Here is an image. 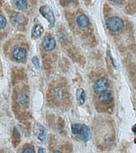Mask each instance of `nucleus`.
I'll list each match as a JSON object with an SVG mask.
<instances>
[{"mask_svg":"<svg viewBox=\"0 0 136 153\" xmlns=\"http://www.w3.org/2000/svg\"><path fill=\"white\" fill-rule=\"evenodd\" d=\"M16 7L19 10H25L28 7V3L25 0H18V1H14Z\"/></svg>","mask_w":136,"mask_h":153,"instance_id":"obj_14","label":"nucleus"},{"mask_svg":"<svg viewBox=\"0 0 136 153\" xmlns=\"http://www.w3.org/2000/svg\"><path fill=\"white\" fill-rule=\"evenodd\" d=\"M22 153H35V151L32 147H27L23 150Z\"/></svg>","mask_w":136,"mask_h":153,"instance_id":"obj_18","label":"nucleus"},{"mask_svg":"<svg viewBox=\"0 0 136 153\" xmlns=\"http://www.w3.org/2000/svg\"><path fill=\"white\" fill-rule=\"evenodd\" d=\"M99 99L102 103L104 104H109L111 103L113 100L112 93L111 91L107 90L99 95Z\"/></svg>","mask_w":136,"mask_h":153,"instance_id":"obj_8","label":"nucleus"},{"mask_svg":"<svg viewBox=\"0 0 136 153\" xmlns=\"http://www.w3.org/2000/svg\"><path fill=\"white\" fill-rule=\"evenodd\" d=\"M40 14L46 18L49 23L48 27L50 28H52L55 26V18L54 13V11L48 5H43L40 8L39 10Z\"/></svg>","mask_w":136,"mask_h":153,"instance_id":"obj_2","label":"nucleus"},{"mask_svg":"<svg viewBox=\"0 0 136 153\" xmlns=\"http://www.w3.org/2000/svg\"><path fill=\"white\" fill-rule=\"evenodd\" d=\"M42 45L43 49L46 51H52L56 47V41L52 36L46 35L43 38L42 42Z\"/></svg>","mask_w":136,"mask_h":153,"instance_id":"obj_4","label":"nucleus"},{"mask_svg":"<svg viewBox=\"0 0 136 153\" xmlns=\"http://www.w3.org/2000/svg\"><path fill=\"white\" fill-rule=\"evenodd\" d=\"M107 28L112 32H119L124 27V22L118 16H112L107 19L106 22Z\"/></svg>","mask_w":136,"mask_h":153,"instance_id":"obj_1","label":"nucleus"},{"mask_svg":"<svg viewBox=\"0 0 136 153\" xmlns=\"http://www.w3.org/2000/svg\"><path fill=\"white\" fill-rule=\"evenodd\" d=\"M25 21V16L21 13L15 12L10 17V22L14 25H22Z\"/></svg>","mask_w":136,"mask_h":153,"instance_id":"obj_9","label":"nucleus"},{"mask_svg":"<svg viewBox=\"0 0 136 153\" xmlns=\"http://www.w3.org/2000/svg\"><path fill=\"white\" fill-rule=\"evenodd\" d=\"M82 128V124H75L72 125V128H71V130H72V132L73 134L78 135L80 132Z\"/></svg>","mask_w":136,"mask_h":153,"instance_id":"obj_15","label":"nucleus"},{"mask_svg":"<svg viewBox=\"0 0 136 153\" xmlns=\"http://www.w3.org/2000/svg\"><path fill=\"white\" fill-rule=\"evenodd\" d=\"M77 99L78 102L80 105H83L84 103H85V99H86V95L85 93V91L82 90V88L78 90L77 91Z\"/></svg>","mask_w":136,"mask_h":153,"instance_id":"obj_13","label":"nucleus"},{"mask_svg":"<svg viewBox=\"0 0 136 153\" xmlns=\"http://www.w3.org/2000/svg\"><path fill=\"white\" fill-rule=\"evenodd\" d=\"M44 31L43 28L40 25H36L31 30V37L33 38H38L40 37Z\"/></svg>","mask_w":136,"mask_h":153,"instance_id":"obj_12","label":"nucleus"},{"mask_svg":"<svg viewBox=\"0 0 136 153\" xmlns=\"http://www.w3.org/2000/svg\"><path fill=\"white\" fill-rule=\"evenodd\" d=\"M38 153H45V150L42 147H40L38 149Z\"/></svg>","mask_w":136,"mask_h":153,"instance_id":"obj_20","label":"nucleus"},{"mask_svg":"<svg viewBox=\"0 0 136 153\" xmlns=\"http://www.w3.org/2000/svg\"><path fill=\"white\" fill-rule=\"evenodd\" d=\"M27 56V51L23 47H16L12 52V57L16 62H22Z\"/></svg>","mask_w":136,"mask_h":153,"instance_id":"obj_5","label":"nucleus"},{"mask_svg":"<svg viewBox=\"0 0 136 153\" xmlns=\"http://www.w3.org/2000/svg\"><path fill=\"white\" fill-rule=\"evenodd\" d=\"M77 23L78 26L82 28H87L90 25L89 19L85 15H81L78 17L77 19Z\"/></svg>","mask_w":136,"mask_h":153,"instance_id":"obj_10","label":"nucleus"},{"mask_svg":"<svg viewBox=\"0 0 136 153\" xmlns=\"http://www.w3.org/2000/svg\"><path fill=\"white\" fill-rule=\"evenodd\" d=\"M6 23H7V21H6V18L1 15H0V28H1V30L4 28L6 25Z\"/></svg>","mask_w":136,"mask_h":153,"instance_id":"obj_16","label":"nucleus"},{"mask_svg":"<svg viewBox=\"0 0 136 153\" xmlns=\"http://www.w3.org/2000/svg\"><path fill=\"white\" fill-rule=\"evenodd\" d=\"M52 153H62V152H60V151H54Z\"/></svg>","mask_w":136,"mask_h":153,"instance_id":"obj_22","label":"nucleus"},{"mask_svg":"<svg viewBox=\"0 0 136 153\" xmlns=\"http://www.w3.org/2000/svg\"><path fill=\"white\" fill-rule=\"evenodd\" d=\"M32 63H33V64L35 65V67L39 69L40 68V62H39V60L38 59V57L36 56H33V58H32Z\"/></svg>","mask_w":136,"mask_h":153,"instance_id":"obj_17","label":"nucleus"},{"mask_svg":"<svg viewBox=\"0 0 136 153\" xmlns=\"http://www.w3.org/2000/svg\"><path fill=\"white\" fill-rule=\"evenodd\" d=\"M132 131L134 132H135V133H136V124L132 127Z\"/></svg>","mask_w":136,"mask_h":153,"instance_id":"obj_21","label":"nucleus"},{"mask_svg":"<svg viewBox=\"0 0 136 153\" xmlns=\"http://www.w3.org/2000/svg\"><path fill=\"white\" fill-rule=\"evenodd\" d=\"M90 137H91V134H90L89 127L85 124H83L82 130L79 134L77 135V137L81 141L86 143L90 139Z\"/></svg>","mask_w":136,"mask_h":153,"instance_id":"obj_6","label":"nucleus"},{"mask_svg":"<svg viewBox=\"0 0 136 153\" xmlns=\"http://www.w3.org/2000/svg\"><path fill=\"white\" fill-rule=\"evenodd\" d=\"M108 55H109V56L110 57V59L111 60V62H112V63L114 67L115 68H117V66H116V63L114 62V60L113 57L112 56V54H111V52H110V51H108Z\"/></svg>","mask_w":136,"mask_h":153,"instance_id":"obj_19","label":"nucleus"},{"mask_svg":"<svg viewBox=\"0 0 136 153\" xmlns=\"http://www.w3.org/2000/svg\"><path fill=\"white\" fill-rule=\"evenodd\" d=\"M18 103L21 107H23V108L27 107L29 104L28 95L25 92L21 93L18 95Z\"/></svg>","mask_w":136,"mask_h":153,"instance_id":"obj_11","label":"nucleus"},{"mask_svg":"<svg viewBox=\"0 0 136 153\" xmlns=\"http://www.w3.org/2000/svg\"><path fill=\"white\" fill-rule=\"evenodd\" d=\"M34 131L38 139H40L43 143L45 142L46 140V131H45V127L40 123H36Z\"/></svg>","mask_w":136,"mask_h":153,"instance_id":"obj_7","label":"nucleus"},{"mask_svg":"<svg viewBox=\"0 0 136 153\" xmlns=\"http://www.w3.org/2000/svg\"><path fill=\"white\" fill-rule=\"evenodd\" d=\"M109 86V80L105 77H101L95 82L94 86V92L97 95H100L102 92L107 91Z\"/></svg>","mask_w":136,"mask_h":153,"instance_id":"obj_3","label":"nucleus"}]
</instances>
